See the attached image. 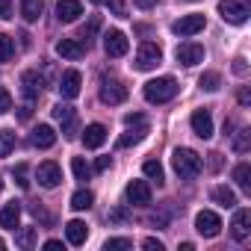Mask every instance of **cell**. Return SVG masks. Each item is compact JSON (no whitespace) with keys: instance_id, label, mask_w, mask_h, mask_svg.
I'll return each instance as SVG.
<instances>
[{"instance_id":"30","label":"cell","mask_w":251,"mask_h":251,"mask_svg":"<svg viewBox=\"0 0 251 251\" xmlns=\"http://www.w3.org/2000/svg\"><path fill=\"white\" fill-rule=\"evenodd\" d=\"M142 172H145V177H148V180H157V186H163V180H166V175H163V166H160L157 160H145V166H142Z\"/></svg>"},{"instance_id":"25","label":"cell","mask_w":251,"mask_h":251,"mask_svg":"<svg viewBox=\"0 0 251 251\" xmlns=\"http://www.w3.org/2000/svg\"><path fill=\"white\" fill-rule=\"evenodd\" d=\"M95 204V192L92 189H77L71 195V210H89Z\"/></svg>"},{"instance_id":"49","label":"cell","mask_w":251,"mask_h":251,"mask_svg":"<svg viewBox=\"0 0 251 251\" xmlns=\"http://www.w3.org/2000/svg\"><path fill=\"white\" fill-rule=\"evenodd\" d=\"M59 248H62L59 239H48V242H45V251H59Z\"/></svg>"},{"instance_id":"28","label":"cell","mask_w":251,"mask_h":251,"mask_svg":"<svg viewBox=\"0 0 251 251\" xmlns=\"http://www.w3.org/2000/svg\"><path fill=\"white\" fill-rule=\"evenodd\" d=\"M233 180H236L239 189L248 192V189H251V166H248V163H239V166L233 169Z\"/></svg>"},{"instance_id":"47","label":"cell","mask_w":251,"mask_h":251,"mask_svg":"<svg viewBox=\"0 0 251 251\" xmlns=\"http://www.w3.org/2000/svg\"><path fill=\"white\" fill-rule=\"evenodd\" d=\"M133 3H136L139 9H154V6L160 3V0H133Z\"/></svg>"},{"instance_id":"14","label":"cell","mask_w":251,"mask_h":251,"mask_svg":"<svg viewBox=\"0 0 251 251\" xmlns=\"http://www.w3.org/2000/svg\"><path fill=\"white\" fill-rule=\"evenodd\" d=\"M189 124H192V133L195 136H201V139L213 136V115H210V109H195L192 118H189Z\"/></svg>"},{"instance_id":"50","label":"cell","mask_w":251,"mask_h":251,"mask_svg":"<svg viewBox=\"0 0 251 251\" xmlns=\"http://www.w3.org/2000/svg\"><path fill=\"white\" fill-rule=\"evenodd\" d=\"M30 115H33V109H30V103H27V106H21V112H18V118H21V121H27Z\"/></svg>"},{"instance_id":"34","label":"cell","mask_w":251,"mask_h":251,"mask_svg":"<svg viewBox=\"0 0 251 251\" xmlns=\"http://www.w3.org/2000/svg\"><path fill=\"white\" fill-rule=\"evenodd\" d=\"M12 177H15V183H18L21 189H30V169H27V163H21V166H15V172H12Z\"/></svg>"},{"instance_id":"16","label":"cell","mask_w":251,"mask_h":251,"mask_svg":"<svg viewBox=\"0 0 251 251\" xmlns=\"http://www.w3.org/2000/svg\"><path fill=\"white\" fill-rule=\"evenodd\" d=\"M80 15H83V3H80V0H59V3H56V18L62 24H74Z\"/></svg>"},{"instance_id":"29","label":"cell","mask_w":251,"mask_h":251,"mask_svg":"<svg viewBox=\"0 0 251 251\" xmlns=\"http://www.w3.org/2000/svg\"><path fill=\"white\" fill-rule=\"evenodd\" d=\"M71 172L77 180H89L92 177V166L86 163V157H71Z\"/></svg>"},{"instance_id":"32","label":"cell","mask_w":251,"mask_h":251,"mask_svg":"<svg viewBox=\"0 0 251 251\" xmlns=\"http://www.w3.org/2000/svg\"><path fill=\"white\" fill-rule=\"evenodd\" d=\"M12 56H15V42L0 33V62H9Z\"/></svg>"},{"instance_id":"2","label":"cell","mask_w":251,"mask_h":251,"mask_svg":"<svg viewBox=\"0 0 251 251\" xmlns=\"http://www.w3.org/2000/svg\"><path fill=\"white\" fill-rule=\"evenodd\" d=\"M145 100L148 103H166L177 95V80L175 77H157V80H148L145 89H142Z\"/></svg>"},{"instance_id":"35","label":"cell","mask_w":251,"mask_h":251,"mask_svg":"<svg viewBox=\"0 0 251 251\" xmlns=\"http://www.w3.org/2000/svg\"><path fill=\"white\" fill-rule=\"evenodd\" d=\"M103 248H106V251H127V248H133V242H130L127 236H115V239H106Z\"/></svg>"},{"instance_id":"5","label":"cell","mask_w":251,"mask_h":251,"mask_svg":"<svg viewBox=\"0 0 251 251\" xmlns=\"http://www.w3.org/2000/svg\"><path fill=\"white\" fill-rule=\"evenodd\" d=\"M204 27H207V18H204L201 12H192V15L177 18V21L172 24V33H175V36H195V33H201Z\"/></svg>"},{"instance_id":"13","label":"cell","mask_w":251,"mask_h":251,"mask_svg":"<svg viewBox=\"0 0 251 251\" xmlns=\"http://www.w3.org/2000/svg\"><path fill=\"white\" fill-rule=\"evenodd\" d=\"M100 100L109 103V106L124 103V100H127V89H124L118 80H103V83H100Z\"/></svg>"},{"instance_id":"40","label":"cell","mask_w":251,"mask_h":251,"mask_svg":"<svg viewBox=\"0 0 251 251\" xmlns=\"http://www.w3.org/2000/svg\"><path fill=\"white\" fill-rule=\"evenodd\" d=\"M124 124H127V127H133V124H148V121H145V115L130 112V115H124Z\"/></svg>"},{"instance_id":"17","label":"cell","mask_w":251,"mask_h":251,"mask_svg":"<svg viewBox=\"0 0 251 251\" xmlns=\"http://www.w3.org/2000/svg\"><path fill=\"white\" fill-rule=\"evenodd\" d=\"M42 86H45V80L39 77V71H24L21 74V92H24L27 100H36L42 95Z\"/></svg>"},{"instance_id":"10","label":"cell","mask_w":251,"mask_h":251,"mask_svg":"<svg viewBox=\"0 0 251 251\" xmlns=\"http://www.w3.org/2000/svg\"><path fill=\"white\" fill-rule=\"evenodd\" d=\"M36 180H39V186L53 189V186H59V180H62V169H59L53 160H48V163H42V166L36 169Z\"/></svg>"},{"instance_id":"44","label":"cell","mask_w":251,"mask_h":251,"mask_svg":"<svg viewBox=\"0 0 251 251\" xmlns=\"http://www.w3.org/2000/svg\"><path fill=\"white\" fill-rule=\"evenodd\" d=\"M142 245H145L148 251H163V242H160V239H154V236H148V239H145Z\"/></svg>"},{"instance_id":"51","label":"cell","mask_w":251,"mask_h":251,"mask_svg":"<svg viewBox=\"0 0 251 251\" xmlns=\"http://www.w3.org/2000/svg\"><path fill=\"white\" fill-rule=\"evenodd\" d=\"M248 100H251V98H248V89H242V92H239V103H242V106H245V103H248Z\"/></svg>"},{"instance_id":"43","label":"cell","mask_w":251,"mask_h":251,"mask_svg":"<svg viewBox=\"0 0 251 251\" xmlns=\"http://www.w3.org/2000/svg\"><path fill=\"white\" fill-rule=\"evenodd\" d=\"M233 71H236L239 77H245V74H248V65H245V59H242V56H239V59H233Z\"/></svg>"},{"instance_id":"48","label":"cell","mask_w":251,"mask_h":251,"mask_svg":"<svg viewBox=\"0 0 251 251\" xmlns=\"http://www.w3.org/2000/svg\"><path fill=\"white\" fill-rule=\"evenodd\" d=\"M210 169H213V172L222 169V154H210Z\"/></svg>"},{"instance_id":"41","label":"cell","mask_w":251,"mask_h":251,"mask_svg":"<svg viewBox=\"0 0 251 251\" xmlns=\"http://www.w3.org/2000/svg\"><path fill=\"white\" fill-rule=\"evenodd\" d=\"M62 133H65V139H74V136H77V121H74V118L62 124Z\"/></svg>"},{"instance_id":"7","label":"cell","mask_w":251,"mask_h":251,"mask_svg":"<svg viewBox=\"0 0 251 251\" xmlns=\"http://www.w3.org/2000/svg\"><path fill=\"white\" fill-rule=\"evenodd\" d=\"M175 59H177L180 65L192 68V65L204 62V48H201L198 42H183V45H177V50H175Z\"/></svg>"},{"instance_id":"46","label":"cell","mask_w":251,"mask_h":251,"mask_svg":"<svg viewBox=\"0 0 251 251\" xmlns=\"http://www.w3.org/2000/svg\"><path fill=\"white\" fill-rule=\"evenodd\" d=\"M124 219H127V210H121V207L109 213V222H124Z\"/></svg>"},{"instance_id":"12","label":"cell","mask_w":251,"mask_h":251,"mask_svg":"<svg viewBox=\"0 0 251 251\" xmlns=\"http://www.w3.org/2000/svg\"><path fill=\"white\" fill-rule=\"evenodd\" d=\"M56 53H59L62 59L77 62V59L86 56V42H83V39H59V42H56Z\"/></svg>"},{"instance_id":"53","label":"cell","mask_w":251,"mask_h":251,"mask_svg":"<svg viewBox=\"0 0 251 251\" xmlns=\"http://www.w3.org/2000/svg\"><path fill=\"white\" fill-rule=\"evenodd\" d=\"M0 248H6V242H3V239H0Z\"/></svg>"},{"instance_id":"22","label":"cell","mask_w":251,"mask_h":251,"mask_svg":"<svg viewBox=\"0 0 251 251\" xmlns=\"http://www.w3.org/2000/svg\"><path fill=\"white\" fill-rule=\"evenodd\" d=\"M145 136H148V124H139L136 130H127L124 136H118L115 148H130V145H139V142H142Z\"/></svg>"},{"instance_id":"45","label":"cell","mask_w":251,"mask_h":251,"mask_svg":"<svg viewBox=\"0 0 251 251\" xmlns=\"http://www.w3.org/2000/svg\"><path fill=\"white\" fill-rule=\"evenodd\" d=\"M112 166V160L109 157H98V163H95V172H106Z\"/></svg>"},{"instance_id":"39","label":"cell","mask_w":251,"mask_h":251,"mask_svg":"<svg viewBox=\"0 0 251 251\" xmlns=\"http://www.w3.org/2000/svg\"><path fill=\"white\" fill-rule=\"evenodd\" d=\"M98 27H100V18L95 15V18L89 21V27H83V39H89V36H95V33H98Z\"/></svg>"},{"instance_id":"24","label":"cell","mask_w":251,"mask_h":251,"mask_svg":"<svg viewBox=\"0 0 251 251\" xmlns=\"http://www.w3.org/2000/svg\"><path fill=\"white\" fill-rule=\"evenodd\" d=\"M213 201L222 204V207H227V210L239 204V201H236V192H233L230 186H216V189H213Z\"/></svg>"},{"instance_id":"9","label":"cell","mask_w":251,"mask_h":251,"mask_svg":"<svg viewBox=\"0 0 251 251\" xmlns=\"http://www.w3.org/2000/svg\"><path fill=\"white\" fill-rule=\"evenodd\" d=\"M59 95L65 98V100H71V98H77L80 95V89H83V77H80V71H62V77H59Z\"/></svg>"},{"instance_id":"6","label":"cell","mask_w":251,"mask_h":251,"mask_svg":"<svg viewBox=\"0 0 251 251\" xmlns=\"http://www.w3.org/2000/svg\"><path fill=\"white\" fill-rule=\"evenodd\" d=\"M160 62H163V50H160L154 42L139 45V50H136V68H139V71H151V68H157Z\"/></svg>"},{"instance_id":"1","label":"cell","mask_w":251,"mask_h":251,"mask_svg":"<svg viewBox=\"0 0 251 251\" xmlns=\"http://www.w3.org/2000/svg\"><path fill=\"white\" fill-rule=\"evenodd\" d=\"M172 166H175L180 180H195L201 175V169H204V160L192 148H175L172 151Z\"/></svg>"},{"instance_id":"4","label":"cell","mask_w":251,"mask_h":251,"mask_svg":"<svg viewBox=\"0 0 251 251\" xmlns=\"http://www.w3.org/2000/svg\"><path fill=\"white\" fill-rule=\"evenodd\" d=\"M195 230H198L204 239L219 236V233H222V219H219V213H213V210H201V213L195 216Z\"/></svg>"},{"instance_id":"26","label":"cell","mask_w":251,"mask_h":251,"mask_svg":"<svg viewBox=\"0 0 251 251\" xmlns=\"http://www.w3.org/2000/svg\"><path fill=\"white\" fill-rule=\"evenodd\" d=\"M36 239H39V227H21L15 233V245L18 248H36Z\"/></svg>"},{"instance_id":"42","label":"cell","mask_w":251,"mask_h":251,"mask_svg":"<svg viewBox=\"0 0 251 251\" xmlns=\"http://www.w3.org/2000/svg\"><path fill=\"white\" fill-rule=\"evenodd\" d=\"M0 18H12V0H0Z\"/></svg>"},{"instance_id":"27","label":"cell","mask_w":251,"mask_h":251,"mask_svg":"<svg viewBox=\"0 0 251 251\" xmlns=\"http://www.w3.org/2000/svg\"><path fill=\"white\" fill-rule=\"evenodd\" d=\"M198 86H201L204 92H219V89H222V74H219V71H204L201 80H198Z\"/></svg>"},{"instance_id":"31","label":"cell","mask_w":251,"mask_h":251,"mask_svg":"<svg viewBox=\"0 0 251 251\" xmlns=\"http://www.w3.org/2000/svg\"><path fill=\"white\" fill-rule=\"evenodd\" d=\"M15 151V133L12 130H0V160L9 157Z\"/></svg>"},{"instance_id":"23","label":"cell","mask_w":251,"mask_h":251,"mask_svg":"<svg viewBox=\"0 0 251 251\" xmlns=\"http://www.w3.org/2000/svg\"><path fill=\"white\" fill-rule=\"evenodd\" d=\"M42 9H45V0H21V15L30 24L42 18Z\"/></svg>"},{"instance_id":"33","label":"cell","mask_w":251,"mask_h":251,"mask_svg":"<svg viewBox=\"0 0 251 251\" xmlns=\"http://www.w3.org/2000/svg\"><path fill=\"white\" fill-rule=\"evenodd\" d=\"M248 142H251V130L242 127V130L236 133V139H233V151H236V154H245V151H248Z\"/></svg>"},{"instance_id":"21","label":"cell","mask_w":251,"mask_h":251,"mask_svg":"<svg viewBox=\"0 0 251 251\" xmlns=\"http://www.w3.org/2000/svg\"><path fill=\"white\" fill-rule=\"evenodd\" d=\"M65 236H68L71 245H83V242L89 239V225L80 222V219H71V222L65 225Z\"/></svg>"},{"instance_id":"19","label":"cell","mask_w":251,"mask_h":251,"mask_svg":"<svg viewBox=\"0 0 251 251\" xmlns=\"http://www.w3.org/2000/svg\"><path fill=\"white\" fill-rule=\"evenodd\" d=\"M103 142H106V127H103V124L95 121V124H89V127L83 130V145H86V148L95 151V148H100Z\"/></svg>"},{"instance_id":"18","label":"cell","mask_w":251,"mask_h":251,"mask_svg":"<svg viewBox=\"0 0 251 251\" xmlns=\"http://www.w3.org/2000/svg\"><path fill=\"white\" fill-rule=\"evenodd\" d=\"M18 225H21V204L18 201H9L3 210H0V227L15 230Z\"/></svg>"},{"instance_id":"15","label":"cell","mask_w":251,"mask_h":251,"mask_svg":"<svg viewBox=\"0 0 251 251\" xmlns=\"http://www.w3.org/2000/svg\"><path fill=\"white\" fill-rule=\"evenodd\" d=\"M230 233L236 242H245L251 236V210H236L233 222H230Z\"/></svg>"},{"instance_id":"3","label":"cell","mask_w":251,"mask_h":251,"mask_svg":"<svg viewBox=\"0 0 251 251\" xmlns=\"http://www.w3.org/2000/svg\"><path fill=\"white\" fill-rule=\"evenodd\" d=\"M219 15L227 21V24H245L248 15H251V3L248 0H219Z\"/></svg>"},{"instance_id":"8","label":"cell","mask_w":251,"mask_h":251,"mask_svg":"<svg viewBox=\"0 0 251 251\" xmlns=\"http://www.w3.org/2000/svg\"><path fill=\"white\" fill-rule=\"evenodd\" d=\"M103 50H106V56H124L130 50V42H127V36H124L121 30H109L106 36H103Z\"/></svg>"},{"instance_id":"11","label":"cell","mask_w":251,"mask_h":251,"mask_svg":"<svg viewBox=\"0 0 251 251\" xmlns=\"http://www.w3.org/2000/svg\"><path fill=\"white\" fill-rule=\"evenodd\" d=\"M124 195H127V201L133 207H148L151 204V186L145 180H130L127 189H124Z\"/></svg>"},{"instance_id":"20","label":"cell","mask_w":251,"mask_h":251,"mask_svg":"<svg viewBox=\"0 0 251 251\" xmlns=\"http://www.w3.org/2000/svg\"><path fill=\"white\" fill-rule=\"evenodd\" d=\"M33 145L36 148H42V151H48V148H53L56 145V133H53V127H50V124H39V127L33 130Z\"/></svg>"},{"instance_id":"38","label":"cell","mask_w":251,"mask_h":251,"mask_svg":"<svg viewBox=\"0 0 251 251\" xmlns=\"http://www.w3.org/2000/svg\"><path fill=\"white\" fill-rule=\"evenodd\" d=\"M9 109H12V95L6 86H0V115H6Z\"/></svg>"},{"instance_id":"36","label":"cell","mask_w":251,"mask_h":251,"mask_svg":"<svg viewBox=\"0 0 251 251\" xmlns=\"http://www.w3.org/2000/svg\"><path fill=\"white\" fill-rule=\"evenodd\" d=\"M50 112H53V118H56V121H62V124L74 118V106H68V103H56Z\"/></svg>"},{"instance_id":"52","label":"cell","mask_w":251,"mask_h":251,"mask_svg":"<svg viewBox=\"0 0 251 251\" xmlns=\"http://www.w3.org/2000/svg\"><path fill=\"white\" fill-rule=\"evenodd\" d=\"M92 3H95V6H100V3H106V0H92Z\"/></svg>"},{"instance_id":"54","label":"cell","mask_w":251,"mask_h":251,"mask_svg":"<svg viewBox=\"0 0 251 251\" xmlns=\"http://www.w3.org/2000/svg\"><path fill=\"white\" fill-rule=\"evenodd\" d=\"M0 189H3V180H0Z\"/></svg>"},{"instance_id":"37","label":"cell","mask_w":251,"mask_h":251,"mask_svg":"<svg viewBox=\"0 0 251 251\" xmlns=\"http://www.w3.org/2000/svg\"><path fill=\"white\" fill-rule=\"evenodd\" d=\"M106 6L115 18H127V6H124V0H106Z\"/></svg>"},{"instance_id":"55","label":"cell","mask_w":251,"mask_h":251,"mask_svg":"<svg viewBox=\"0 0 251 251\" xmlns=\"http://www.w3.org/2000/svg\"><path fill=\"white\" fill-rule=\"evenodd\" d=\"M186 3H195V0H186Z\"/></svg>"}]
</instances>
